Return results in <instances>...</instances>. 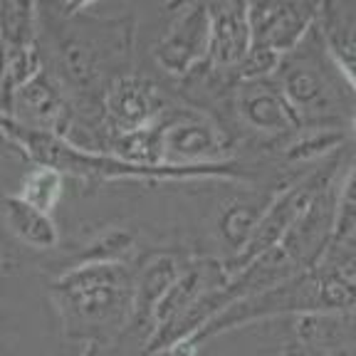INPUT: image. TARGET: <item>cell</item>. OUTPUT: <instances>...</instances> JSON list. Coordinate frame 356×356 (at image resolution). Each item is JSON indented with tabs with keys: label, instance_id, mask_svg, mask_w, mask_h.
<instances>
[{
	"label": "cell",
	"instance_id": "4fadbf2b",
	"mask_svg": "<svg viewBox=\"0 0 356 356\" xmlns=\"http://www.w3.org/2000/svg\"><path fill=\"white\" fill-rule=\"evenodd\" d=\"M277 356H324V354H322V351H317V349H312V346L305 344L302 339H297L295 334L287 329L282 344H280Z\"/></svg>",
	"mask_w": 356,
	"mask_h": 356
},
{
	"label": "cell",
	"instance_id": "52a82bcc",
	"mask_svg": "<svg viewBox=\"0 0 356 356\" xmlns=\"http://www.w3.org/2000/svg\"><path fill=\"white\" fill-rule=\"evenodd\" d=\"M104 106L119 136L151 127L166 111V102L159 87L151 79L134 74H122L111 82L109 92L104 95Z\"/></svg>",
	"mask_w": 356,
	"mask_h": 356
},
{
	"label": "cell",
	"instance_id": "9c48e42d",
	"mask_svg": "<svg viewBox=\"0 0 356 356\" xmlns=\"http://www.w3.org/2000/svg\"><path fill=\"white\" fill-rule=\"evenodd\" d=\"M319 40L337 67L354 82L356 57V3H317L314 20Z\"/></svg>",
	"mask_w": 356,
	"mask_h": 356
},
{
	"label": "cell",
	"instance_id": "8992f818",
	"mask_svg": "<svg viewBox=\"0 0 356 356\" xmlns=\"http://www.w3.org/2000/svg\"><path fill=\"white\" fill-rule=\"evenodd\" d=\"M255 50L282 57L307 38L317 20V3H257L248 6Z\"/></svg>",
	"mask_w": 356,
	"mask_h": 356
},
{
	"label": "cell",
	"instance_id": "6da1fadb",
	"mask_svg": "<svg viewBox=\"0 0 356 356\" xmlns=\"http://www.w3.org/2000/svg\"><path fill=\"white\" fill-rule=\"evenodd\" d=\"M134 275L122 262L74 265L52 284V302L70 339L109 341L134 314Z\"/></svg>",
	"mask_w": 356,
	"mask_h": 356
},
{
	"label": "cell",
	"instance_id": "7a4b0ae2",
	"mask_svg": "<svg viewBox=\"0 0 356 356\" xmlns=\"http://www.w3.org/2000/svg\"><path fill=\"white\" fill-rule=\"evenodd\" d=\"M273 79L300 127L354 129V82L329 57L314 28L280 57Z\"/></svg>",
	"mask_w": 356,
	"mask_h": 356
},
{
	"label": "cell",
	"instance_id": "3957f363",
	"mask_svg": "<svg viewBox=\"0 0 356 356\" xmlns=\"http://www.w3.org/2000/svg\"><path fill=\"white\" fill-rule=\"evenodd\" d=\"M156 124L161 129L163 163L178 161V166H195L193 161H230V134L206 114L195 109H166Z\"/></svg>",
	"mask_w": 356,
	"mask_h": 356
},
{
	"label": "cell",
	"instance_id": "277c9868",
	"mask_svg": "<svg viewBox=\"0 0 356 356\" xmlns=\"http://www.w3.org/2000/svg\"><path fill=\"white\" fill-rule=\"evenodd\" d=\"M230 104H233L235 119L260 141L257 154H262L265 159L277 141L300 129L295 111L287 104L273 77L235 82Z\"/></svg>",
	"mask_w": 356,
	"mask_h": 356
},
{
	"label": "cell",
	"instance_id": "ba28073f",
	"mask_svg": "<svg viewBox=\"0 0 356 356\" xmlns=\"http://www.w3.org/2000/svg\"><path fill=\"white\" fill-rule=\"evenodd\" d=\"M211 13V44L206 67L213 72L233 74L243 65L252 47L248 6L243 3H218L208 6Z\"/></svg>",
	"mask_w": 356,
	"mask_h": 356
},
{
	"label": "cell",
	"instance_id": "8fae6325",
	"mask_svg": "<svg viewBox=\"0 0 356 356\" xmlns=\"http://www.w3.org/2000/svg\"><path fill=\"white\" fill-rule=\"evenodd\" d=\"M17 117L28 119V122L33 119L35 131L44 134L47 129H55L57 122L65 117L60 92L44 74L38 72L33 79L17 87Z\"/></svg>",
	"mask_w": 356,
	"mask_h": 356
},
{
	"label": "cell",
	"instance_id": "30bf717a",
	"mask_svg": "<svg viewBox=\"0 0 356 356\" xmlns=\"http://www.w3.org/2000/svg\"><path fill=\"white\" fill-rule=\"evenodd\" d=\"M0 220L20 243L30 245L35 250H50L60 243L57 225L52 222L50 213L30 206L17 195H8L0 200Z\"/></svg>",
	"mask_w": 356,
	"mask_h": 356
},
{
	"label": "cell",
	"instance_id": "7c38bea8",
	"mask_svg": "<svg viewBox=\"0 0 356 356\" xmlns=\"http://www.w3.org/2000/svg\"><path fill=\"white\" fill-rule=\"evenodd\" d=\"M62 171L52 166H42L40 163L35 171H30L22 181L20 191H17V198H22L30 206L40 208V211L50 213L52 208L60 203L62 195Z\"/></svg>",
	"mask_w": 356,
	"mask_h": 356
},
{
	"label": "cell",
	"instance_id": "5b68a950",
	"mask_svg": "<svg viewBox=\"0 0 356 356\" xmlns=\"http://www.w3.org/2000/svg\"><path fill=\"white\" fill-rule=\"evenodd\" d=\"M211 44L208 6H181L154 47V60L168 77H188L206 65Z\"/></svg>",
	"mask_w": 356,
	"mask_h": 356
}]
</instances>
